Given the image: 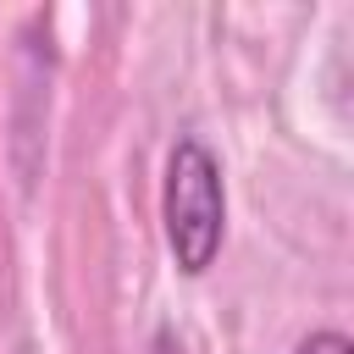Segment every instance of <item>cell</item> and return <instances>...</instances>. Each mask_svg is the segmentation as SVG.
Here are the masks:
<instances>
[{
    "label": "cell",
    "mask_w": 354,
    "mask_h": 354,
    "mask_svg": "<svg viewBox=\"0 0 354 354\" xmlns=\"http://www.w3.org/2000/svg\"><path fill=\"white\" fill-rule=\"evenodd\" d=\"M299 354H354V343H348L343 332H310V337L299 343Z\"/></svg>",
    "instance_id": "cell-2"
},
{
    "label": "cell",
    "mask_w": 354,
    "mask_h": 354,
    "mask_svg": "<svg viewBox=\"0 0 354 354\" xmlns=\"http://www.w3.org/2000/svg\"><path fill=\"white\" fill-rule=\"evenodd\" d=\"M160 216H166V249H171L177 271H188V277L210 271V260L221 254V232H227V188H221L216 155L199 138H177V149L166 160Z\"/></svg>",
    "instance_id": "cell-1"
}]
</instances>
